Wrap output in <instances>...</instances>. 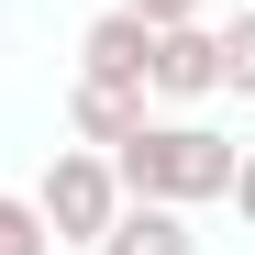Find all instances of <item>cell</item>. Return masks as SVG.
I'll return each instance as SVG.
<instances>
[{
    "mask_svg": "<svg viewBox=\"0 0 255 255\" xmlns=\"http://www.w3.org/2000/svg\"><path fill=\"white\" fill-rule=\"evenodd\" d=\"M233 133H211V122H133V133L111 144V178L122 200H166V211H189V200H222L233 189Z\"/></svg>",
    "mask_w": 255,
    "mask_h": 255,
    "instance_id": "6da1fadb",
    "label": "cell"
},
{
    "mask_svg": "<svg viewBox=\"0 0 255 255\" xmlns=\"http://www.w3.org/2000/svg\"><path fill=\"white\" fill-rule=\"evenodd\" d=\"M33 211H45V233H56V244H100V233H111V211H122L111 155H100V144H67V155L45 166V189H33Z\"/></svg>",
    "mask_w": 255,
    "mask_h": 255,
    "instance_id": "7a4b0ae2",
    "label": "cell"
},
{
    "mask_svg": "<svg viewBox=\"0 0 255 255\" xmlns=\"http://www.w3.org/2000/svg\"><path fill=\"white\" fill-rule=\"evenodd\" d=\"M144 89H155V100H211V89H222V45H211V22H166V33H155Z\"/></svg>",
    "mask_w": 255,
    "mask_h": 255,
    "instance_id": "3957f363",
    "label": "cell"
},
{
    "mask_svg": "<svg viewBox=\"0 0 255 255\" xmlns=\"http://www.w3.org/2000/svg\"><path fill=\"white\" fill-rule=\"evenodd\" d=\"M144 56H155V22H133V11H100L78 33V78H100V89H144Z\"/></svg>",
    "mask_w": 255,
    "mask_h": 255,
    "instance_id": "277c9868",
    "label": "cell"
},
{
    "mask_svg": "<svg viewBox=\"0 0 255 255\" xmlns=\"http://www.w3.org/2000/svg\"><path fill=\"white\" fill-rule=\"evenodd\" d=\"M100 255H200V233H189L166 200H122L111 233H100Z\"/></svg>",
    "mask_w": 255,
    "mask_h": 255,
    "instance_id": "5b68a950",
    "label": "cell"
},
{
    "mask_svg": "<svg viewBox=\"0 0 255 255\" xmlns=\"http://www.w3.org/2000/svg\"><path fill=\"white\" fill-rule=\"evenodd\" d=\"M133 122H144V89H100V78H78V89H67V133H78V144L111 155Z\"/></svg>",
    "mask_w": 255,
    "mask_h": 255,
    "instance_id": "8992f818",
    "label": "cell"
},
{
    "mask_svg": "<svg viewBox=\"0 0 255 255\" xmlns=\"http://www.w3.org/2000/svg\"><path fill=\"white\" fill-rule=\"evenodd\" d=\"M211 45H222V89H233V100H255V11H233Z\"/></svg>",
    "mask_w": 255,
    "mask_h": 255,
    "instance_id": "52a82bcc",
    "label": "cell"
},
{
    "mask_svg": "<svg viewBox=\"0 0 255 255\" xmlns=\"http://www.w3.org/2000/svg\"><path fill=\"white\" fill-rule=\"evenodd\" d=\"M0 255H45V211L33 200H0Z\"/></svg>",
    "mask_w": 255,
    "mask_h": 255,
    "instance_id": "ba28073f",
    "label": "cell"
},
{
    "mask_svg": "<svg viewBox=\"0 0 255 255\" xmlns=\"http://www.w3.org/2000/svg\"><path fill=\"white\" fill-rule=\"evenodd\" d=\"M122 11H133V22H155V33H166V22H200V0H122Z\"/></svg>",
    "mask_w": 255,
    "mask_h": 255,
    "instance_id": "9c48e42d",
    "label": "cell"
},
{
    "mask_svg": "<svg viewBox=\"0 0 255 255\" xmlns=\"http://www.w3.org/2000/svg\"><path fill=\"white\" fill-rule=\"evenodd\" d=\"M222 200H233V211H244V222H255V144L233 155V189H222Z\"/></svg>",
    "mask_w": 255,
    "mask_h": 255,
    "instance_id": "30bf717a",
    "label": "cell"
}]
</instances>
